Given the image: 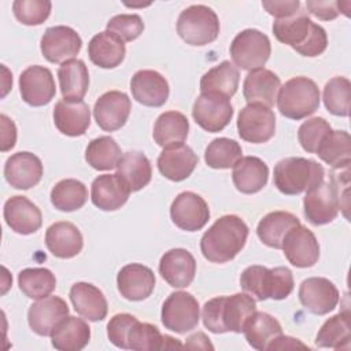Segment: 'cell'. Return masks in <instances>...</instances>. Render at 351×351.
<instances>
[{
  "label": "cell",
  "mask_w": 351,
  "mask_h": 351,
  "mask_svg": "<svg viewBox=\"0 0 351 351\" xmlns=\"http://www.w3.org/2000/svg\"><path fill=\"white\" fill-rule=\"evenodd\" d=\"M247 223L237 215L228 214L218 218L200 240L203 256L213 263H226L236 258L248 237Z\"/></svg>",
  "instance_id": "1"
},
{
  "label": "cell",
  "mask_w": 351,
  "mask_h": 351,
  "mask_svg": "<svg viewBox=\"0 0 351 351\" xmlns=\"http://www.w3.org/2000/svg\"><path fill=\"white\" fill-rule=\"evenodd\" d=\"M256 311V303L248 293L217 296L204 303L202 318L213 333H241L248 318Z\"/></svg>",
  "instance_id": "2"
},
{
  "label": "cell",
  "mask_w": 351,
  "mask_h": 351,
  "mask_svg": "<svg viewBox=\"0 0 351 351\" xmlns=\"http://www.w3.org/2000/svg\"><path fill=\"white\" fill-rule=\"evenodd\" d=\"M271 29L280 43L292 47L302 56H318L328 47L325 29L314 23L302 10L288 18L276 19Z\"/></svg>",
  "instance_id": "3"
},
{
  "label": "cell",
  "mask_w": 351,
  "mask_h": 351,
  "mask_svg": "<svg viewBox=\"0 0 351 351\" xmlns=\"http://www.w3.org/2000/svg\"><path fill=\"white\" fill-rule=\"evenodd\" d=\"M240 287L256 300H282L293 291V276L288 267L267 269L252 265L240 276Z\"/></svg>",
  "instance_id": "4"
},
{
  "label": "cell",
  "mask_w": 351,
  "mask_h": 351,
  "mask_svg": "<svg viewBox=\"0 0 351 351\" xmlns=\"http://www.w3.org/2000/svg\"><path fill=\"white\" fill-rule=\"evenodd\" d=\"M325 178L322 165L313 159L291 156L274 166V186L284 195H299L318 185Z\"/></svg>",
  "instance_id": "5"
},
{
  "label": "cell",
  "mask_w": 351,
  "mask_h": 351,
  "mask_svg": "<svg viewBox=\"0 0 351 351\" xmlns=\"http://www.w3.org/2000/svg\"><path fill=\"white\" fill-rule=\"evenodd\" d=\"M276 101L281 115L299 121L318 110L319 89L317 84L307 77H293L280 86Z\"/></svg>",
  "instance_id": "6"
},
{
  "label": "cell",
  "mask_w": 351,
  "mask_h": 351,
  "mask_svg": "<svg viewBox=\"0 0 351 351\" xmlns=\"http://www.w3.org/2000/svg\"><path fill=\"white\" fill-rule=\"evenodd\" d=\"M340 180V177L337 178L335 174H330L329 180L324 178L318 185L306 192L303 211L310 223L315 226L325 225L337 217L341 208V199L346 197L339 188Z\"/></svg>",
  "instance_id": "7"
},
{
  "label": "cell",
  "mask_w": 351,
  "mask_h": 351,
  "mask_svg": "<svg viewBox=\"0 0 351 351\" xmlns=\"http://www.w3.org/2000/svg\"><path fill=\"white\" fill-rule=\"evenodd\" d=\"M219 19L215 11L204 4H193L181 11L177 19V33L189 45L203 47L217 40Z\"/></svg>",
  "instance_id": "8"
},
{
  "label": "cell",
  "mask_w": 351,
  "mask_h": 351,
  "mask_svg": "<svg viewBox=\"0 0 351 351\" xmlns=\"http://www.w3.org/2000/svg\"><path fill=\"white\" fill-rule=\"evenodd\" d=\"M230 56L241 70H256L262 69L267 62L271 45L269 37L258 29L241 30L230 44Z\"/></svg>",
  "instance_id": "9"
},
{
  "label": "cell",
  "mask_w": 351,
  "mask_h": 351,
  "mask_svg": "<svg viewBox=\"0 0 351 351\" xmlns=\"http://www.w3.org/2000/svg\"><path fill=\"white\" fill-rule=\"evenodd\" d=\"M160 318L166 329L184 335L197 326L200 307L192 293L177 291L163 302Z\"/></svg>",
  "instance_id": "10"
},
{
  "label": "cell",
  "mask_w": 351,
  "mask_h": 351,
  "mask_svg": "<svg viewBox=\"0 0 351 351\" xmlns=\"http://www.w3.org/2000/svg\"><path fill=\"white\" fill-rule=\"evenodd\" d=\"M237 132L241 140L252 144L269 141L276 133V115L267 106L252 103L243 107L237 117Z\"/></svg>",
  "instance_id": "11"
},
{
  "label": "cell",
  "mask_w": 351,
  "mask_h": 351,
  "mask_svg": "<svg viewBox=\"0 0 351 351\" xmlns=\"http://www.w3.org/2000/svg\"><path fill=\"white\" fill-rule=\"evenodd\" d=\"M195 122L210 133L223 130L233 117V106L230 100L218 93H200L192 107Z\"/></svg>",
  "instance_id": "12"
},
{
  "label": "cell",
  "mask_w": 351,
  "mask_h": 351,
  "mask_svg": "<svg viewBox=\"0 0 351 351\" xmlns=\"http://www.w3.org/2000/svg\"><path fill=\"white\" fill-rule=\"evenodd\" d=\"M173 223L186 232H196L206 226L210 219V208L206 200L191 191L181 192L170 206Z\"/></svg>",
  "instance_id": "13"
},
{
  "label": "cell",
  "mask_w": 351,
  "mask_h": 351,
  "mask_svg": "<svg viewBox=\"0 0 351 351\" xmlns=\"http://www.w3.org/2000/svg\"><path fill=\"white\" fill-rule=\"evenodd\" d=\"M82 47L80 34L70 26L48 27L40 41L43 56L51 63H64L78 55Z\"/></svg>",
  "instance_id": "14"
},
{
  "label": "cell",
  "mask_w": 351,
  "mask_h": 351,
  "mask_svg": "<svg viewBox=\"0 0 351 351\" xmlns=\"http://www.w3.org/2000/svg\"><path fill=\"white\" fill-rule=\"evenodd\" d=\"M19 92L22 100L29 106L41 107L48 104L56 93L51 70L40 64L25 69L19 75Z\"/></svg>",
  "instance_id": "15"
},
{
  "label": "cell",
  "mask_w": 351,
  "mask_h": 351,
  "mask_svg": "<svg viewBox=\"0 0 351 351\" xmlns=\"http://www.w3.org/2000/svg\"><path fill=\"white\" fill-rule=\"evenodd\" d=\"M339 299V289L325 277L306 278L299 287V300L302 306L315 315H325L335 310Z\"/></svg>",
  "instance_id": "16"
},
{
  "label": "cell",
  "mask_w": 351,
  "mask_h": 351,
  "mask_svg": "<svg viewBox=\"0 0 351 351\" xmlns=\"http://www.w3.org/2000/svg\"><path fill=\"white\" fill-rule=\"evenodd\" d=\"M130 110L132 103L125 92L108 90L96 100L93 117L100 129L104 132H115L126 123Z\"/></svg>",
  "instance_id": "17"
},
{
  "label": "cell",
  "mask_w": 351,
  "mask_h": 351,
  "mask_svg": "<svg viewBox=\"0 0 351 351\" xmlns=\"http://www.w3.org/2000/svg\"><path fill=\"white\" fill-rule=\"evenodd\" d=\"M285 258L295 267H311L318 262L319 244L315 234L303 225L293 228L284 239Z\"/></svg>",
  "instance_id": "18"
},
{
  "label": "cell",
  "mask_w": 351,
  "mask_h": 351,
  "mask_svg": "<svg viewBox=\"0 0 351 351\" xmlns=\"http://www.w3.org/2000/svg\"><path fill=\"white\" fill-rule=\"evenodd\" d=\"M162 278L173 288H186L196 274V261L185 248H173L165 252L159 261Z\"/></svg>",
  "instance_id": "19"
},
{
  "label": "cell",
  "mask_w": 351,
  "mask_h": 351,
  "mask_svg": "<svg viewBox=\"0 0 351 351\" xmlns=\"http://www.w3.org/2000/svg\"><path fill=\"white\" fill-rule=\"evenodd\" d=\"M43 163L32 152L21 151L12 154L4 165V177L15 189H29L36 186L43 177Z\"/></svg>",
  "instance_id": "20"
},
{
  "label": "cell",
  "mask_w": 351,
  "mask_h": 351,
  "mask_svg": "<svg viewBox=\"0 0 351 351\" xmlns=\"http://www.w3.org/2000/svg\"><path fill=\"white\" fill-rule=\"evenodd\" d=\"M155 282L154 271L141 263L125 265L117 276V287L121 296L132 302L147 299L154 292Z\"/></svg>",
  "instance_id": "21"
},
{
  "label": "cell",
  "mask_w": 351,
  "mask_h": 351,
  "mask_svg": "<svg viewBox=\"0 0 351 351\" xmlns=\"http://www.w3.org/2000/svg\"><path fill=\"white\" fill-rule=\"evenodd\" d=\"M5 223L18 234L36 233L43 223L40 208L26 196L15 195L7 199L3 208Z\"/></svg>",
  "instance_id": "22"
},
{
  "label": "cell",
  "mask_w": 351,
  "mask_h": 351,
  "mask_svg": "<svg viewBox=\"0 0 351 351\" xmlns=\"http://www.w3.org/2000/svg\"><path fill=\"white\" fill-rule=\"evenodd\" d=\"M197 160V155L193 149L189 145L180 143L163 148L158 156L156 165L163 177L178 182L186 180L193 173Z\"/></svg>",
  "instance_id": "23"
},
{
  "label": "cell",
  "mask_w": 351,
  "mask_h": 351,
  "mask_svg": "<svg viewBox=\"0 0 351 351\" xmlns=\"http://www.w3.org/2000/svg\"><path fill=\"white\" fill-rule=\"evenodd\" d=\"M130 90L133 97L143 106L160 107L170 93L167 80L155 70H138L130 80Z\"/></svg>",
  "instance_id": "24"
},
{
  "label": "cell",
  "mask_w": 351,
  "mask_h": 351,
  "mask_svg": "<svg viewBox=\"0 0 351 351\" xmlns=\"http://www.w3.org/2000/svg\"><path fill=\"white\" fill-rule=\"evenodd\" d=\"M69 315L67 303L59 296H47L34 302L27 311L32 330L40 336H51L55 326Z\"/></svg>",
  "instance_id": "25"
},
{
  "label": "cell",
  "mask_w": 351,
  "mask_h": 351,
  "mask_svg": "<svg viewBox=\"0 0 351 351\" xmlns=\"http://www.w3.org/2000/svg\"><path fill=\"white\" fill-rule=\"evenodd\" d=\"M53 122L62 134L82 136L90 125V108L84 100L62 99L55 104Z\"/></svg>",
  "instance_id": "26"
},
{
  "label": "cell",
  "mask_w": 351,
  "mask_h": 351,
  "mask_svg": "<svg viewBox=\"0 0 351 351\" xmlns=\"http://www.w3.org/2000/svg\"><path fill=\"white\" fill-rule=\"evenodd\" d=\"M129 195V186L117 173L97 176L90 185V200L103 211L121 208L128 202Z\"/></svg>",
  "instance_id": "27"
},
{
  "label": "cell",
  "mask_w": 351,
  "mask_h": 351,
  "mask_svg": "<svg viewBox=\"0 0 351 351\" xmlns=\"http://www.w3.org/2000/svg\"><path fill=\"white\" fill-rule=\"evenodd\" d=\"M45 245L48 251L60 259L77 256L82 247L84 239L80 229L67 221L52 223L45 232Z\"/></svg>",
  "instance_id": "28"
},
{
  "label": "cell",
  "mask_w": 351,
  "mask_h": 351,
  "mask_svg": "<svg viewBox=\"0 0 351 351\" xmlns=\"http://www.w3.org/2000/svg\"><path fill=\"white\" fill-rule=\"evenodd\" d=\"M280 86V77L271 70L262 67L247 74L243 84V95L248 104L259 103L271 108L277 100Z\"/></svg>",
  "instance_id": "29"
},
{
  "label": "cell",
  "mask_w": 351,
  "mask_h": 351,
  "mask_svg": "<svg viewBox=\"0 0 351 351\" xmlns=\"http://www.w3.org/2000/svg\"><path fill=\"white\" fill-rule=\"evenodd\" d=\"M70 300L74 310L89 321H103L107 315V299L104 293L89 282H75L70 288Z\"/></svg>",
  "instance_id": "30"
},
{
  "label": "cell",
  "mask_w": 351,
  "mask_h": 351,
  "mask_svg": "<svg viewBox=\"0 0 351 351\" xmlns=\"http://www.w3.org/2000/svg\"><path fill=\"white\" fill-rule=\"evenodd\" d=\"M125 43L108 30L95 34L88 44L90 62L101 69H114L119 66L125 59Z\"/></svg>",
  "instance_id": "31"
},
{
  "label": "cell",
  "mask_w": 351,
  "mask_h": 351,
  "mask_svg": "<svg viewBox=\"0 0 351 351\" xmlns=\"http://www.w3.org/2000/svg\"><path fill=\"white\" fill-rule=\"evenodd\" d=\"M232 180L239 192L256 193L267 184L269 167L261 158L243 156L233 166Z\"/></svg>",
  "instance_id": "32"
},
{
  "label": "cell",
  "mask_w": 351,
  "mask_h": 351,
  "mask_svg": "<svg viewBox=\"0 0 351 351\" xmlns=\"http://www.w3.org/2000/svg\"><path fill=\"white\" fill-rule=\"evenodd\" d=\"M89 339L88 322L73 315L64 317L51 333V343L59 351H80L89 343Z\"/></svg>",
  "instance_id": "33"
},
{
  "label": "cell",
  "mask_w": 351,
  "mask_h": 351,
  "mask_svg": "<svg viewBox=\"0 0 351 351\" xmlns=\"http://www.w3.org/2000/svg\"><path fill=\"white\" fill-rule=\"evenodd\" d=\"M299 225L300 221L296 215L288 211H273L259 221L256 234L265 245L281 250L285 236Z\"/></svg>",
  "instance_id": "34"
},
{
  "label": "cell",
  "mask_w": 351,
  "mask_h": 351,
  "mask_svg": "<svg viewBox=\"0 0 351 351\" xmlns=\"http://www.w3.org/2000/svg\"><path fill=\"white\" fill-rule=\"evenodd\" d=\"M117 174L126 182L130 192H137L147 186L152 177V167L149 159L140 151H128L122 154Z\"/></svg>",
  "instance_id": "35"
},
{
  "label": "cell",
  "mask_w": 351,
  "mask_h": 351,
  "mask_svg": "<svg viewBox=\"0 0 351 351\" xmlns=\"http://www.w3.org/2000/svg\"><path fill=\"white\" fill-rule=\"evenodd\" d=\"M243 333L247 343L259 351L267 350L276 337L282 335L280 322L265 311H255L244 325Z\"/></svg>",
  "instance_id": "36"
},
{
  "label": "cell",
  "mask_w": 351,
  "mask_h": 351,
  "mask_svg": "<svg viewBox=\"0 0 351 351\" xmlns=\"http://www.w3.org/2000/svg\"><path fill=\"white\" fill-rule=\"evenodd\" d=\"M58 78L63 99H84L89 88V73L81 59H71L62 63L58 69Z\"/></svg>",
  "instance_id": "37"
},
{
  "label": "cell",
  "mask_w": 351,
  "mask_h": 351,
  "mask_svg": "<svg viewBox=\"0 0 351 351\" xmlns=\"http://www.w3.org/2000/svg\"><path fill=\"white\" fill-rule=\"evenodd\" d=\"M315 154L332 169H347L351 163V137L346 130H330Z\"/></svg>",
  "instance_id": "38"
},
{
  "label": "cell",
  "mask_w": 351,
  "mask_h": 351,
  "mask_svg": "<svg viewBox=\"0 0 351 351\" xmlns=\"http://www.w3.org/2000/svg\"><path fill=\"white\" fill-rule=\"evenodd\" d=\"M239 81L240 74L237 67L229 60H223L203 74L200 90L202 93L211 92L230 99L237 92Z\"/></svg>",
  "instance_id": "39"
},
{
  "label": "cell",
  "mask_w": 351,
  "mask_h": 351,
  "mask_svg": "<svg viewBox=\"0 0 351 351\" xmlns=\"http://www.w3.org/2000/svg\"><path fill=\"white\" fill-rule=\"evenodd\" d=\"M189 122L180 111L162 112L154 125V140L158 145L166 148L174 144L184 143L188 137Z\"/></svg>",
  "instance_id": "40"
},
{
  "label": "cell",
  "mask_w": 351,
  "mask_h": 351,
  "mask_svg": "<svg viewBox=\"0 0 351 351\" xmlns=\"http://www.w3.org/2000/svg\"><path fill=\"white\" fill-rule=\"evenodd\" d=\"M351 341V326L348 310L340 311L328 318L317 333L315 344L318 347L333 350H348Z\"/></svg>",
  "instance_id": "41"
},
{
  "label": "cell",
  "mask_w": 351,
  "mask_h": 351,
  "mask_svg": "<svg viewBox=\"0 0 351 351\" xmlns=\"http://www.w3.org/2000/svg\"><path fill=\"white\" fill-rule=\"evenodd\" d=\"M19 289L30 299L49 296L56 288V277L47 267H27L18 274Z\"/></svg>",
  "instance_id": "42"
},
{
  "label": "cell",
  "mask_w": 351,
  "mask_h": 351,
  "mask_svg": "<svg viewBox=\"0 0 351 351\" xmlns=\"http://www.w3.org/2000/svg\"><path fill=\"white\" fill-rule=\"evenodd\" d=\"M88 200L86 186L75 178H64L55 184L51 191V203L60 211L80 210Z\"/></svg>",
  "instance_id": "43"
},
{
  "label": "cell",
  "mask_w": 351,
  "mask_h": 351,
  "mask_svg": "<svg viewBox=\"0 0 351 351\" xmlns=\"http://www.w3.org/2000/svg\"><path fill=\"white\" fill-rule=\"evenodd\" d=\"M122 156L117 141L110 136L93 138L85 149V160L96 170H111L117 167Z\"/></svg>",
  "instance_id": "44"
},
{
  "label": "cell",
  "mask_w": 351,
  "mask_h": 351,
  "mask_svg": "<svg viewBox=\"0 0 351 351\" xmlns=\"http://www.w3.org/2000/svg\"><path fill=\"white\" fill-rule=\"evenodd\" d=\"M243 158V149L236 140L214 138L204 151V160L211 169H230Z\"/></svg>",
  "instance_id": "45"
},
{
  "label": "cell",
  "mask_w": 351,
  "mask_h": 351,
  "mask_svg": "<svg viewBox=\"0 0 351 351\" xmlns=\"http://www.w3.org/2000/svg\"><path fill=\"white\" fill-rule=\"evenodd\" d=\"M351 100V82L346 77H333L324 86L326 110L337 117H348Z\"/></svg>",
  "instance_id": "46"
},
{
  "label": "cell",
  "mask_w": 351,
  "mask_h": 351,
  "mask_svg": "<svg viewBox=\"0 0 351 351\" xmlns=\"http://www.w3.org/2000/svg\"><path fill=\"white\" fill-rule=\"evenodd\" d=\"M165 335L159 332V329L147 322L134 321L128 335V350L136 351H154L163 350Z\"/></svg>",
  "instance_id": "47"
},
{
  "label": "cell",
  "mask_w": 351,
  "mask_h": 351,
  "mask_svg": "<svg viewBox=\"0 0 351 351\" xmlns=\"http://www.w3.org/2000/svg\"><path fill=\"white\" fill-rule=\"evenodd\" d=\"M52 4L48 0H15L12 12L15 18L27 26L44 23L51 14Z\"/></svg>",
  "instance_id": "48"
},
{
  "label": "cell",
  "mask_w": 351,
  "mask_h": 351,
  "mask_svg": "<svg viewBox=\"0 0 351 351\" xmlns=\"http://www.w3.org/2000/svg\"><path fill=\"white\" fill-rule=\"evenodd\" d=\"M332 130L329 122L322 117H314L304 121L298 129V140L306 152L315 154L324 137Z\"/></svg>",
  "instance_id": "49"
},
{
  "label": "cell",
  "mask_w": 351,
  "mask_h": 351,
  "mask_svg": "<svg viewBox=\"0 0 351 351\" xmlns=\"http://www.w3.org/2000/svg\"><path fill=\"white\" fill-rule=\"evenodd\" d=\"M107 30L118 36L123 43L136 40L144 30V22L137 14H119L107 22Z\"/></svg>",
  "instance_id": "50"
},
{
  "label": "cell",
  "mask_w": 351,
  "mask_h": 351,
  "mask_svg": "<svg viewBox=\"0 0 351 351\" xmlns=\"http://www.w3.org/2000/svg\"><path fill=\"white\" fill-rule=\"evenodd\" d=\"M137 318L128 313L115 314L107 324L108 340L118 348L128 350V335Z\"/></svg>",
  "instance_id": "51"
},
{
  "label": "cell",
  "mask_w": 351,
  "mask_h": 351,
  "mask_svg": "<svg viewBox=\"0 0 351 351\" xmlns=\"http://www.w3.org/2000/svg\"><path fill=\"white\" fill-rule=\"evenodd\" d=\"M343 1H335V0H326V1H317V0H308L306 1V7L310 14L317 16L322 21H332L341 12Z\"/></svg>",
  "instance_id": "52"
},
{
  "label": "cell",
  "mask_w": 351,
  "mask_h": 351,
  "mask_svg": "<svg viewBox=\"0 0 351 351\" xmlns=\"http://www.w3.org/2000/svg\"><path fill=\"white\" fill-rule=\"evenodd\" d=\"M262 7L276 19L288 18L300 10L299 0H281V1H262Z\"/></svg>",
  "instance_id": "53"
},
{
  "label": "cell",
  "mask_w": 351,
  "mask_h": 351,
  "mask_svg": "<svg viewBox=\"0 0 351 351\" xmlns=\"http://www.w3.org/2000/svg\"><path fill=\"white\" fill-rule=\"evenodd\" d=\"M0 125H1V151L7 152L14 148L16 141V128L11 118L5 114L0 115Z\"/></svg>",
  "instance_id": "54"
},
{
  "label": "cell",
  "mask_w": 351,
  "mask_h": 351,
  "mask_svg": "<svg viewBox=\"0 0 351 351\" xmlns=\"http://www.w3.org/2000/svg\"><path fill=\"white\" fill-rule=\"evenodd\" d=\"M184 347L191 350H213L214 348L213 344L210 343V339L203 332H197L186 337Z\"/></svg>",
  "instance_id": "55"
},
{
  "label": "cell",
  "mask_w": 351,
  "mask_h": 351,
  "mask_svg": "<svg viewBox=\"0 0 351 351\" xmlns=\"http://www.w3.org/2000/svg\"><path fill=\"white\" fill-rule=\"evenodd\" d=\"M296 347L307 348V346L303 344L302 341H299L298 339L291 337V336L280 335L278 337L274 339V341L269 346L267 350H284V348H296Z\"/></svg>",
  "instance_id": "56"
}]
</instances>
